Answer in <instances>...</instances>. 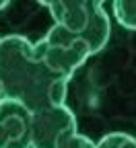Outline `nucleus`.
<instances>
[{
    "mask_svg": "<svg viewBox=\"0 0 136 148\" xmlns=\"http://www.w3.org/2000/svg\"><path fill=\"white\" fill-rule=\"evenodd\" d=\"M0 82L4 97L17 99L35 111L46 105L64 103L70 80L46 66L35 43L27 37L6 35L0 37Z\"/></svg>",
    "mask_w": 136,
    "mask_h": 148,
    "instance_id": "obj_1",
    "label": "nucleus"
},
{
    "mask_svg": "<svg viewBox=\"0 0 136 148\" xmlns=\"http://www.w3.org/2000/svg\"><path fill=\"white\" fill-rule=\"evenodd\" d=\"M103 2L105 0H54L48 10L54 23L81 35L93 56L107 45L111 35V21Z\"/></svg>",
    "mask_w": 136,
    "mask_h": 148,
    "instance_id": "obj_2",
    "label": "nucleus"
},
{
    "mask_svg": "<svg viewBox=\"0 0 136 148\" xmlns=\"http://www.w3.org/2000/svg\"><path fill=\"white\" fill-rule=\"evenodd\" d=\"M35 49L46 62V66L54 74H58V76H62L66 80L72 78V74L91 56V49L81 35L72 33L70 29L58 25V23H54L50 27V31L39 41H35Z\"/></svg>",
    "mask_w": 136,
    "mask_h": 148,
    "instance_id": "obj_3",
    "label": "nucleus"
},
{
    "mask_svg": "<svg viewBox=\"0 0 136 148\" xmlns=\"http://www.w3.org/2000/svg\"><path fill=\"white\" fill-rule=\"evenodd\" d=\"M76 130V117L64 103L31 111V148H58Z\"/></svg>",
    "mask_w": 136,
    "mask_h": 148,
    "instance_id": "obj_4",
    "label": "nucleus"
},
{
    "mask_svg": "<svg viewBox=\"0 0 136 148\" xmlns=\"http://www.w3.org/2000/svg\"><path fill=\"white\" fill-rule=\"evenodd\" d=\"M31 146V109L17 99L0 101V148Z\"/></svg>",
    "mask_w": 136,
    "mask_h": 148,
    "instance_id": "obj_5",
    "label": "nucleus"
},
{
    "mask_svg": "<svg viewBox=\"0 0 136 148\" xmlns=\"http://www.w3.org/2000/svg\"><path fill=\"white\" fill-rule=\"evenodd\" d=\"M111 10L124 29L136 31V0H111Z\"/></svg>",
    "mask_w": 136,
    "mask_h": 148,
    "instance_id": "obj_6",
    "label": "nucleus"
},
{
    "mask_svg": "<svg viewBox=\"0 0 136 148\" xmlns=\"http://www.w3.org/2000/svg\"><path fill=\"white\" fill-rule=\"evenodd\" d=\"M95 148H136V138L124 132H109L95 144Z\"/></svg>",
    "mask_w": 136,
    "mask_h": 148,
    "instance_id": "obj_7",
    "label": "nucleus"
},
{
    "mask_svg": "<svg viewBox=\"0 0 136 148\" xmlns=\"http://www.w3.org/2000/svg\"><path fill=\"white\" fill-rule=\"evenodd\" d=\"M58 148H95V142L91 138H87L85 134H72L70 138H66L62 144H58Z\"/></svg>",
    "mask_w": 136,
    "mask_h": 148,
    "instance_id": "obj_8",
    "label": "nucleus"
},
{
    "mask_svg": "<svg viewBox=\"0 0 136 148\" xmlns=\"http://www.w3.org/2000/svg\"><path fill=\"white\" fill-rule=\"evenodd\" d=\"M37 2H39V4H43L46 8H50V6H52V2H54V0H37Z\"/></svg>",
    "mask_w": 136,
    "mask_h": 148,
    "instance_id": "obj_9",
    "label": "nucleus"
},
{
    "mask_svg": "<svg viewBox=\"0 0 136 148\" xmlns=\"http://www.w3.org/2000/svg\"><path fill=\"white\" fill-rule=\"evenodd\" d=\"M8 4H10V0H0V10H4Z\"/></svg>",
    "mask_w": 136,
    "mask_h": 148,
    "instance_id": "obj_10",
    "label": "nucleus"
},
{
    "mask_svg": "<svg viewBox=\"0 0 136 148\" xmlns=\"http://www.w3.org/2000/svg\"><path fill=\"white\" fill-rule=\"evenodd\" d=\"M4 99V88H2V82H0V101Z\"/></svg>",
    "mask_w": 136,
    "mask_h": 148,
    "instance_id": "obj_11",
    "label": "nucleus"
},
{
    "mask_svg": "<svg viewBox=\"0 0 136 148\" xmlns=\"http://www.w3.org/2000/svg\"><path fill=\"white\" fill-rule=\"evenodd\" d=\"M29 148H31V146H29Z\"/></svg>",
    "mask_w": 136,
    "mask_h": 148,
    "instance_id": "obj_12",
    "label": "nucleus"
}]
</instances>
